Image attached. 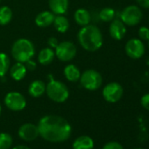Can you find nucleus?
Returning a JSON list of instances; mask_svg holds the SVG:
<instances>
[{"mask_svg": "<svg viewBox=\"0 0 149 149\" xmlns=\"http://www.w3.org/2000/svg\"><path fill=\"white\" fill-rule=\"evenodd\" d=\"M37 126L40 136L53 143L66 141L72 132L70 124L65 118L56 115L44 116L40 118Z\"/></svg>", "mask_w": 149, "mask_h": 149, "instance_id": "1", "label": "nucleus"}, {"mask_svg": "<svg viewBox=\"0 0 149 149\" xmlns=\"http://www.w3.org/2000/svg\"><path fill=\"white\" fill-rule=\"evenodd\" d=\"M77 40L81 47L88 52L97 51L103 45L102 33L95 25L82 26L77 33Z\"/></svg>", "mask_w": 149, "mask_h": 149, "instance_id": "2", "label": "nucleus"}, {"mask_svg": "<svg viewBox=\"0 0 149 149\" xmlns=\"http://www.w3.org/2000/svg\"><path fill=\"white\" fill-rule=\"evenodd\" d=\"M35 54L33 43L27 39H19L13 44L12 55L18 61L25 63L31 60Z\"/></svg>", "mask_w": 149, "mask_h": 149, "instance_id": "3", "label": "nucleus"}, {"mask_svg": "<svg viewBox=\"0 0 149 149\" xmlns=\"http://www.w3.org/2000/svg\"><path fill=\"white\" fill-rule=\"evenodd\" d=\"M46 93L47 97L55 103H63L69 97V91L65 84L51 77L46 84Z\"/></svg>", "mask_w": 149, "mask_h": 149, "instance_id": "4", "label": "nucleus"}, {"mask_svg": "<svg viewBox=\"0 0 149 149\" xmlns=\"http://www.w3.org/2000/svg\"><path fill=\"white\" fill-rule=\"evenodd\" d=\"M81 85L88 91L98 90L103 83V78L100 73L95 69H87L80 77Z\"/></svg>", "mask_w": 149, "mask_h": 149, "instance_id": "5", "label": "nucleus"}, {"mask_svg": "<svg viewBox=\"0 0 149 149\" xmlns=\"http://www.w3.org/2000/svg\"><path fill=\"white\" fill-rule=\"evenodd\" d=\"M143 13L139 6H128L120 13V20L129 26H134L140 23Z\"/></svg>", "mask_w": 149, "mask_h": 149, "instance_id": "6", "label": "nucleus"}, {"mask_svg": "<svg viewBox=\"0 0 149 149\" xmlns=\"http://www.w3.org/2000/svg\"><path fill=\"white\" fill-rule=\"evenodd\" d=\"M55 56L61 61H70L77 55V47L71 41H62L59 42L58 46L54 49Z\"/></svg>", "mask_w": 149, "mask_h": 149, "instance_id": "7", "label": "nucleus"}, {"mask_svg": "<svg viewBox=\"0 0 149 149\" xmlns=\"http://www.w3.org/2000/svg\"><path fill=\"white\" fill-rule=\"evenodd\" d=\"M6 106L13 111H20L26 106V100L25 97L18 91H11L5 97Z\"/></svg>", "mask_w": 149, "mask_h": 149, "instance_id": "8", "label": "nucleus"}, {"mask_svg": "<svg viewBox=\"0 0 149 149\" xmlns=\"http://www.w3.org/2000/svg\"><path fill=\"white\" fill-rule=\"evenodd\" d=\"M123 87L116 82L106 84L103 89V97L105 101L109 103H117L123 96Z\"/></svg>", "mask_w": 149, "mask_h": 149, "instance_id": "9", "label": "nucleus"}, {"mask_svg": "<svg viewBox=\"0 0 149 149\" xmlns=\"http://www.w3.org/2000/svg\"><path fill=\"white\" fill-rule=\"evenodd\" d=\"M125 54L131 59H140L145 54V45L139 39L129 40L125 47Z\"/></svg>", "mask_w": 149, "mask_h": 149, "instance_id": "10", "label": "nucleus"}, {"mask_svg": "<svg viewBox=\"0 0 149 149\" xmlns=\"http://www.w3.org/2000/svg\"><path fill=\"white\" fill-rule=\"evenodd\" d=\"M19 138L25 141H33L40 136L38 126L32 123H26L22 125L18 132Z\"/></svg>", "mask_w": 149, "mask_h": 149, "instance_id": "11", "label": "nucleus"}, {"mask_svg": "<svg viewBox=\"0 0 149 149\" xmlns=\"http://www.w3.org/2000/svg\"><path fill=\"white\" fill-rule=\"evenodd\" d=\"M109 32L111 38L116 40H120L125 37L126 33V27L125 25L120 19H117L111 21L109 27Z\"/></svg>", "mask_w": 149, "mask_h": 149, "instance_id": "12", "label": "nucleus"}, {"mask_svg": "<svg viewBox=\"0 0 149 149\" xmlns=\"http://www.w3.org/2000/svg\"><path fill=\"white\" fill-rule=\"evenodd\" d=\"M55 14L50 11H44L40 13L35 18V24L37 26L44 28L53 25Z\"/></svg>", "mask_w": 149, "mask_h": 149, "instance_id": "13", "label": "nucleus"}, {"mask_svg": "<svg viewBox=\"0 0 149 149\" xmlns=\"http://www.w3.org/2000/svg\"><path fill=\"white\" fill-rule=\"evenodd\" d=\"M49 8L55 15H64L68 8V0H49Z\"/></svg>", "mask_w": 149, "mask_h": 149, "instance_id": "14", "label": "nucleus"}, {"mask_svg": "<svg viewBox=\"0 0 149 149\" xmlns=\"http://www.w3.org/2000/svg\"><path fill=\"white\" fill-rule=\"evenodd\" d=\"M27 69L24 63L16 62L10 69V76L15 81H21L26 76Z\"/></svg>", "mask_w": 149, "mask_h": 149, "instance_id": "15", "label": "nucleus"}, {"mask_svg": "<svg viewBox=\"0 0 149 149\" xmlns=\"http://www.w3.org/2000/svg\"><path fill=\"white\" fill-rule=\"evenodd\" d=\"M74 21L77 22V25L81 26H85L91 24V13L84 8L77 9L74 14Z\"/></svg>", "mask_w": 149, "mask_h": 149, "instance_id": "16", "label": "nucleus"}, {"mask_svg": "<svg viewBox=\"0 0 149 149\" xmlns=\"http://www.w3.org/2000/svg\"><path fill=\"white\" fill-rule=\"evenodd\" d=\"M63 74H64V77H66V79L72 83H76V82L79 81L80 77H81L80 69L78 68V67H77L74 64L67 65L64 68Z\"/></svg>", "mask_w": 149, "mask_h": 149, "instance_id": "17", "label": "nucleus"}, {"mask_svg": "<svg viewBox=\"0 0 149 149\" xmlns=\"http://www.w3.org/2000/svg\"><path fill=\"white\" fill-rule=\"evenodd\" d=\"M72 147L73 149H93L94 141L90 136L83 135L74 140Z\"/></svg>", "mask_w": 149, "mask_h": 149, "instance_id": "18", "label": "nucleus"}, {"mask_svg": "<svg viewBox=\"0 0 149 149\" xmlns=\"http://www.w3.org/2000/svg\"><path fill=\"white\" fill-rule=\"evenodd\" d=\"M46 92V84L41 80L32 82L28 87V93L33 97H40Z\"/></svg>", "mask_w": 149, "mask_h": 149, "instance_id": "19", "label": "nucleus"}, {"mask_svg": "<svg viewBox=\"0 0 149 149\" xmlns=\"http://www.w3.org/2000/svg\"><path fill=\"white\" fill-rule=\"evenodd\" d=\"M55 53L51 47H45L41 49L38 54V61L40 64L47 66L49 65L54 59Z\"/></svg>", "mask_w": 149, "mask_h": 149, "instance_id": "20", "label": "nucleus"}, {"mask_svg": "<svg viewBox=\"0 0 149 149\" xmlns=\"http://www.w3.org/2000/svg\"><path fill=\"white\" fill-rule=\"evenodd\" d=\"M54 26L57 32L61 33H66L69 29V21L64 15H55L54 20Z\"/></svg>", "mask_w": 149, "mask_h": 149, "instance_id": "21", "label": "nucleus"}, {"mask_svg": "<svg viewBox=\"0 0 149 149\" xmlns=\"http://www.w3.org/2000/svg\"><path fill=\"white\" fill-rule=\"evenodd\" d=\"M13 19V12L8 6H1L0 7V25L6 26L8 25Z\"/></svg>", "mask_w": 149, "mask_h": 149, "instance_id": "22", "label": "nucleus"}, {"mask_svg": "<svg viewBox=\"0 0 149 149\" xmlns=\"http://www.w3.org/2000/svg\"><path fill=\"white\" fill-rule=\"evenodd\" d=\"M10 68V59L6 53H0V78H3Z\"/></svg>", "mask_w": 149, "mask_h": 149, "instance_id": "23", "label": "nucleus"}, {"mask_svg": "<svg viewBox=\"0 0 149 149\" xmlns=\"http://www.w3.org/2000/svg\"><path fill=\"white\" fill-rule=\"evenodd\" d=\"M116 16L115 11L111 7H105L102 9L98 13V19L104 22H111Z\"/></svg>", "mask_w": 149, "mask_h": 149, "instance_id": "24", "label": "nucleus"}, {"mask_svg": "<svg viewBox=\"0 0 149 149\" xmlns=\"http://www.w3.org/2000/svg\"><path fill=\"white\" fill-rule=\"evenodd\" d=\"M13 137L9 133H0V149H10L13 145Z\"/></svg>", "mask_w": 149, "mask_h": 149, "instance_id": "25", "label": "nucleus"}, {"mask_svg": "<svg viewBox=\"0 0 149 149\" xmlns=\"http://www.w3.org/2000/svg\"><path fill=\"white\" fill-rule=\"evenodd\" d=\"M138 35L140 40H149V28L146 26H141L139 27L138 31Z\"/></svg>", "mask_w": 149, "mask_h": 149, "instance_id": "26", "label": "nucleus"}, {"mask_svg": "<svg viewBox=\"0 0 149 149\" xmlns=\"http://www.w3.org/2000/svg\"><path fill=\"white\" fill-rule=\"evenodd\" d=\"M102 149H124L122 145L117 141H110L107 142Z\"/></svg>", "mask_w": 149, "mask_h": 149, "instance_id": "27", "label": "nucleus"}, {"mask_svg": "<svg viewBox=\"0 0 149 149\" xmlns=\"http://www.w3.org/2000/svg\"><path fill=\"white\" fill-rule=\"evenodd\" d=\"M140 103H141V105H142L143 108H145L146 110L149 111V93L145 94L141 97Z\"/></svg>", "mask_w": 149, "mask_h": 149, "instance_id": "28", "label": "nucleus"}, {"mask_svg": "<svg viewBox=\"0 0 149 149\" xmlns=\"http://www.w3.org/2000/svg\"><path fill=\"white\" fill-rule=\"evenodd\" d=\"M24 64H25V66H26L27 71H34V70L36 69V68H37L36 62H35L34 61H33L32 59L29 60V61H27L25 62Z\"/></svg>", "mask_w": 149, "mask_h": 149, "instance_id": "29", "label": "nucleus"}, {"mask_svg": "<svg viewBox=\"0 0 149 149\" xmlns=\"http://www.w3.org/2000/svg\"><path fill=\"white\" fill-rule=\"evenodd\" d=\"M47 44H48L49 47L54 48V49H55V47H56L58 46V44H59V41H58L57 38H55V37H50V38L47 40Z\"/></svg>", "mask_w": 149, "mask_h": 149, "instance_id": "30", "label": "nucleus"}, {"mask_svg": "<svg viewBox=\"0 0 149 149\" xmlns=\"http://www.w3.org/2000/svg\"><path fill=\"white\" fill-rule=\"evenodd\" d=\"M137 3L139 7L149 9V0H137Z\"/></svg>", "mask_w": 149, "mask_h": 149, "instance_id": "31", "label": "nucleus"}, {"mask_svg": "<svg viewBox=\"0 0 149 149\" xmlns=\"http://www.w3.org/2000/svg\"><path fill=\"white\" fill-rule=\"evenodd\" d=\"M13 149H31V148L26 146H24V145H18Z\"/></svg>", "mask_w": 149, "mask_h": 149, "instance_id": "32", "label": "nucleus"}, {"mask_svg": "<svg viewBox=\"0 0 149 149\" xmlns=\"http://www.w3.org/2000/svg\"><path fill=\"white\" fill-rule=\"evenodd\" d=\"M1 112H2V106H1V104H0V115H1Z\"/></svg>", "mask_w": 149, "mask_h": 149, "instance_id": "33", "label": "nucleus"}, {"mask_svg": "<svg viewBox=\"0 0 149 149\" xmlns=\"http://www.w3.org/2000/svg\"><path fill=\"white\" fill-rule=\"evenodd\" d=\"M134 149H144V148H134Z\"/></svg>", "mask_w": 149, "mask_h": 149, "instance_id": "34", "label": "nucleus"}, {"mask_svg": "<svg viewBox=\"0 0 149 149\" xmlns=\"http://www.w3.org/2000/svg\"><path fill=\"white\" fill-rule=\"evenodd\" d=\"M148 47H149V40H148Z\"/></svg>", "mask_w": 149, "mask_h": 149, "instance_id": "35", "label": "nucleus"}, {"mask_svg": "<svg viewBox=\"0 0 149 149\" xmlns=\"http://www.w3.org/2000/svg\"><path fill=\"white\" fill-rule=\"evenodd\" d=\"M0 1H1V0H0Z\"/></svg>", "mask_w": 149, "mask_h": 149, "instance_id": "36", "label": "nucleus"}]
</instances>
